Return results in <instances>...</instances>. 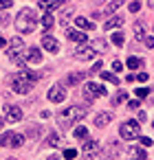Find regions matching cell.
I'll list each match as a JSON object with an SVG mask.
<instances>
[{"label": "cell", "instance_id": "obj_1", "mask_svg": "<svg viewBox=\"0 0 154 160\" xmlns=\"http://www.w3.org/2000/svg\"><path fill=\"white\" fill-rule=\"evenodd\" d=\"M38 77H40V75H35V72L20 70L18 75H13V77H11V88H13L16 92H20V94H27V92H31V88L35 86Z\"/></svg>", "mask_w": 154, "mask_h": 160}, {"label": "cell", "instance_id": "obj_2", "mask_svg": "<svg viewBox=\"0 0 154 160\" xmlns=\"http://www.w3.org/2000/svg\"><path fill=\"white\" fill-rule=\"evenodd\" d=\"M35 27H38V16H35V11L22 9V11L16 16V29H18L20 33H33Z\"/></svg>", "mask_w": 154, "mask_h": 160}, {"label": "cell", "instance_id": "obj_3", "mask_svg": "<svg viewBox=\"0 0 154 160\" xmlns=\"http://www.w3.org/2000/svg\"><path fill=\"white\" fill-rule=\"evenodd\" d=\"M84 108H79V105H71V108H66V110H62L60 112V127H64V129H68L71 125H75V123H79L82 118H84Z\"/></svg>", "mask_w": 154, "mask_h": 160}, {"label": "cell", "instance_id": "obj_4", "mask_svg": "<svg viewBox=\"0 0 154 160\" xmlns=\"http://www.w3.org/2000/svg\"><path fill=\"white\" fill-rule=\"evenodd\" d=\"M139 134H141V125H139L136 121H125V123H121V127H119V136H121L123 140H134Z\"/></svg>", "mask_w": 154, "mask_h": 160}, {"label": "cell", "instance_id": "obj_5", "mask_svg": "<svg viewBox=\"0 0 154 160\" xmlns=\"http://www.w3.org/2000/svg\"><path fill=\"white\" fill-rule=\"evenodd\" d=\"M84 97L88 101H93L95 97H106V88L101 83H95V81H86L84 83Z\"/></svg>", "mask_w": 154, "mask_h": 160}, {"label": "cell", "instance_id": "obj_6", "mask_svg": "<svg viewBox=\"0 0 154 160\" xmlns=\"http://www.w3.org/2000/svg\"><path fill=\"white\" fill-rule=\"evenodd\" d=\"M22 142H24V136L18 132H9L0 136V147H20Z\"/></svg>", "mask_w": 154, "mask_h": 160}, {"label": "cell", "instance_id": "obj_7", "mask_svg": "<svg viewBox=\"0 0 154 160\" xmlns=\"http://www.w3.org/2000/svg\"><path fill=\"white\" fill-rule=\"evenodd\" d=\"M49 101H53V103H62L64 99H66V92H64V86L62 83H55V86H51L49 88Z\"/></svg>", "mask_w": 154, "mask_h": 160}, {"label": "cell", "instance_id": "obj_8", "mask_svg": "<svg viewBox=\"0 0 154 160\" xmlns=\"http://www.w3.org/2000/svg\"><path fill=\"white\" fill-rule=\"evenodd\" d=\"M75 57H77V59L88 62V59H95V57H97V51H95V48H88V46H84V44H82V46H77V48H75Z\"/></svg>", "mask_w": 154, "mask_h": 160}, {"label": "cell", "instance_id": "obj_9", "mask_svg": "<svg viewBox=\"0 0 154 160\" xmlns=\"http://www.w3.org/2000/svg\"><path fill=\"white\" fill-rule=\"evenodd\" d=\"M5 114L9 123H20L22 121V110L18 105H5Z\"/></svg>", "mask_w": 154, "mask_h": 160}, {"label": "cell", "instance_id": "obj_10", "mask_svg": "<svg viewBox=\"0 0 154 160\" xmlns=\"http://www.w3.org/2000/svg\"><path fill=\"white\" fill-rule=\"evenodd\" d=\"M64 33H66V38L73 40V42H79V44H86V42H88V38H86L84 31H77V29H68V27H64Z\"/></svg>", "mask_w": 154, "mask_h": 160}, {"label": "cell", "instance_id": "obj_11", "mask_svg": "<svg viewBox=\"0 0 154 160\" xmlns=\"http://www.w3.org/2000/svg\"><path fill=\"white\" fill-rule=\"evenodd\" d=\"M99 153V142L97 140H86V145H84V158H95Z\"/></svg>", "mask_w": 154, "mask_h": 160}, {"label": "cell", "instance_id": "obj_12", "mask_svg": "<svg viewBox=\"0 0 154 160\" xmlns=\"http://www.w3.org/2000/svg\"><path fill=\"white\" fill-rule=\"evenodd\" d=\"M42 46H44L49 53H57V51H60V44H57V40H55L53 35H49V33L42 38Z\"/></svg>", "mask_w": 154, "mask_h": 160}, {"label": "cell", "instance_id": "obj_13", "mask_svg": "<svg viewBox=\"0 0 154 160\" xmlns=\"http://www.w3.org/2000/svg\"><path fill=\"white\" fill-rule=\"evenodd\" d=\"M27 62H29V64H40V62H42V53H40L35 46H31V48L27 51Z\"/></svg>", "mask_w": 154, "mask_h": 160}, {"label": "cell", "instance_id": "obj_14", "mask_svg": "<svg viewBox=\"0 0 154 160\" xmlns=\"http://www.w3.org/2000/svg\"><path fill=\"white\" fill-rule=\"evenodd\" d=\"M110 121H112V114H110V112H101V114H97V116H95V125H97L99 129H101V127H106Z\"/></svg>", "mask_w": 154, "mask_h": 160}, {"label": "cell", "instance_id": "obj_15", "mask_svg": "<svg viewBox=\"0 0 154 160\" xmlns=\"http://www.w3.org/2000/svg\"><path fill=\"white\" fill-rule=\"evenodd\" d=\"M62 2H64V0H40V2H38V7H40V9H44V11L49 13L51 9H55V7H60Z\"/></svg>", "mask_w": 154, "mask_h": 160}, {"label": "cell", "instance_id": "obj_16", "mask_svg": "<svg viewBox=\"0 0 154 160\" xmlns=\"http://www.w3.org/2000/svg\"><path fill=\"white\" fill-rule=\"evenodd\" d=\"M121 24H123V18H121V16H114V18H110V20L104 24V29H106V31H112V29H117V27H121Z\"/></svg>", "mask_w": 154, "mask_h": 160}, {"label": "cell", "instance_id": "obj_17", "mask_svg": "<svg viewBox=\"0 0 154 160\" xmlns=\"http://www.w3.org/2000/svg\"><path fill=\"white\" fill-rule=\"evenodd\" d=\"M123 2H125V0H110V2L106 5V9H104V13H106V16L114 13V11H117V9H119V7H121Z\"/></svg>", "mask_w": 154, "mask_h": 160}, {"label": "cell", "instance_id": "obj_18", "mask_svg": "<svg viewBox=\"0 0 154 160\" xmlns=\"http://www.w3.org/2000/svg\"><path fill=\"white\" fill-rule=\"evenodd\" d=\"M75 24H77L79 29H84V31H90V29H95V24H93L90 20H86V18H75Z\"/></svg>", "mask_w": 154, "mask_h": 160}, {"label": "cell", "instance_id": "obj_19", "mask_svg": "<svg viewBox=\"0 0 154 160\" xmlns=\"http://www.w3.org/2000/svg\"><path fill=\"white\" fill-rule=\"evenodd\" d=\"M125 66H128L130 70H136V68H141V66H143V59L132 55V57H128V64H125Z\"/></svg>", "mask_w": 154, "mask_h": 160}, {"label": "cell", "instance_id": "obj_20", "mask_svg": "<svg viewBox=\"0 0 154 160\" xmlns=\"http://www.w3.org/2000/svg\"><path fill=\"white\" fill-rule=\"evenodd\" d=\"M84 79V72H71L68 77H66V83L68 86H75V83H79Z\"/></svg>", "mask_w": 154, "mask_h": 160}, {"label": "cell", "instance_id": "obj_21", "mask_svg": "<svg viewBox=\"0 0 154 160\" xmlns=\"http://www.w3.org/2000/svg\"><path fill=\"white\" fill-rule=\"evenodd\" d=\"M53 24H55L53 16H51V13H44V16H42V27H44L46 31H51V29H53Z\"/></svg>", "mask_w": 154, "mask_h": 160}, {"label": "cell", "instance_id": "obj_22", "mask_svg": "<svg viewBox=\"0 0 154 160\" xmlns=\"http://www.w3.org/2000/svg\"><path fill=\"white\" fill-rule=\"evenodd\" d=\"M75 138H77V140H84V142H86V140H88V129H86L84 125H79V127L75 129Z\"/></svg>", "mask_w": 154, "mask_h": 160}, {"label": "cell", "instance_id": "obj_23", "mask_svg": "<svg viewBox=\"0 0 154 160\" xmlns=\"http://www.w3.org/2000/svg\"><path fill=\"white\" fill-rule=\"evenodd\" d=\"M60 142H62V136L60 134H49V138H46V145L49 147H57Z\"/></svg>", "mask_w": 154, "mask_h": 160}, {"label": "cell", "instance_id": "obj_24", "mask_svg": "<svg viewBox=\"0 0 154 160\" xmlns=\"http://www.w3.org/2000/svg\"><path fill=\"white\" fill-rule=\"evenodd\" d=\"M128 151H132V160H145V151H143V149L132 147V149H128Z\"/></svg>", "mask_w": 154, "mask_h": 160}, {"label": "cell", "instance_id": "obj_25", "mask_svg": "<svg viewBox=\"0 0 154 160\" xmlns=\"http://www.w3.org/2000/svg\"><path fill=\"white\" fill-rule=\"evenodd\" d=\"M62 156H64L66 160H75V158H77V149L68 147V149H64V151H62Z\"/></svg>", "mask_w": 154, "mask_h": 160}, {"label": "cell", "instance_id": "obj_26", "mask_svg": "<svg viewBox=\"0 0 154 160\" xmlns=\"http://www.w3.org/2000/svg\"><path fill=\"white\" fill-rule=\"evenodd\" d=\"M134 38L143 42V38H145V31H143V24H134Z\"/></svg>", "mask_w": 154, "mask_h": 160}, {"label": "cell", "instance_id": "obj_27", "mask_svg": "<svg viewBox=\"0 0 154 160\" xmlns=\"http://www.w3.org/2000/svg\"><path fill=\"white\" fill-rule=\"evenodd\" d=\"M9 44H11V51H20V48L24 46V44H22V38H11Z\"/></svg>", "mask_w": 154, "mask_h": 160}, {"label": "cell", "instance_id": "obj_28", "mask_svg": "<svg viewBox=\"0 0 154 160\" xmlns=\"http://www.w3.org/2000/svg\"><path fill=\"white\" fill-rule=\"evenodd\" d=\"M123 42H125L123 33H112V44H117V46H123Z\"/></svg>", "mask_w": 154, "mask_h": 160}, {"label": "cell", "instance_id": "obj_29", "mask_svg": "<svg viewBox=\"0 0 154 160\" xmlns=\"http://www.w3.org/2000/svg\"><path fill=\"white\" fill-rule=\"evenodd\" d=\"M125 97H128V94H125V92L121 90V92H117V94H114V99H112V103H114V105H121V103L125 101Z\"/></svg>", "mask_w": 154, "mask_h": 160}, {"label": "cell", "instance_id": "obj_30", "mask_svg": "<svg viewBox=\"0 0 154 160\" xmlns=\"http://www.w3.org/2000/svg\"><path fill=\"white\" fill-rule=\"evenodd\" d=\"M93 48H95L97 53H101V51H106V42H104V40H95V42H93Z\"/></svg>", "mask_w": 154, "mask_h": 160}, {"label": "cell", "instance_id": "obj_31", "mask_svg": "<svg viewBox=\"0 0 154 160\" xmlns=\"http://www.w3.org/2000/svg\"><path fill=\"white\" fill-rule=\"evenodd\" d=\"M101 79H104V81H110V83H119V79H117L112 72H101Z\"/></svg>", "mask_w": 154, "mask_h": 160}, {"label": "cell", "instance_id": "obj_32", "mask_svg": "<svg viewBox=\"0 0 154 160\" xmlns=\"http://www.w3.org/2000/svg\"><path fill=\"white\" fill-rule=\"evenodd\" d=\"M143 44H145V48H154V38H143Z\"/></svg>", "mask_w": 154, "mask_h": 160}, {"label": "cell", "instance_id": "obj_33", "mask_svg": "<svg viewBox=\"0 0 154 160\" xmlns=\"http://www.w3.org/2000/svg\"><path fill=\"white\" fill-rule=\"evenodd\" d=\"M139 9H141V2H139V0H134V2H130V11H132V13H136Z\"/></svg>", "mask_w": 154, "mask_h": 160}, {"label": "cell", "instance_id": "obj_34", "mask_svg": "<svg viewBox=\"0 0 154 160\" xmlns=\"http://www.w3.org/2000/svg\"><path fill=\"white\" fill-rule=\"evenodd\" d=\"M112 70H117V72H121V70H123V64H121L119 59H114V62H112Z\"/></svg>", "mask_w": 154, "mask_h": 160}, {"label": "cell", "instance_id": "obj_35", "mask_svg": "<svg viewBox=\"0 0 154 160\" xmlns=\"http://www.w3.org/2000/svg\"><path fill=\"white\" fill-rule=\"evenodd\" d=\"M147 94H150L147 88H139V90H136V97H139V99H143V97H147Z\"/></svg>", "mask_w": 154, "mask_h": 160}, {"label": "cell", "instance_id": "obj_36", "mask_svg": "<svg viewBox=\"0 0 154 160\" xmlns=\"http://www.w3.org/2000/svg\"><path fill=\"white\" fill-rule=\"evenodd\" d=\"M13 5V0H0V9H9Z\"/></svg>", "mask_w": 154, "mask_h": 160}, {"label": "cell", "instance_id": "obj_37", "mask_svg": "<svg viewBox=\"0 0 154 160\" xmlns=\"http://www.w3.org/2000/svg\"><path fill=\"white\" fill-rule=\"evenodd\" d=\"M101 70V64H95L93 68H90V75H95V72H99Z\"/></svg>", "mask_w": 154, "mask_h": 160}, {"label": "cell", "instance_id": "obj_38", "mask_svg": "<svg viewBox=\"0 0 154 160\" xmlns=\"http://www.w3.org/2000/svg\"><path fill=\"white\" fill-rule=\"evenodd\" d=\"M139 103H141V99H136V101H130V110H136V108H139Z\"/></svg>", "mask_w": 154, "mask_h": 160}, {"label": "cell", "instance_id": "obj_39", "mask_svg": "<svg viewBox=\"0 0 154 160\" xmlns=\"http://www.w3.org/2000/svg\"><path fill=\"white\" fill-rule=\"evenodd\" d=\"M141 145H143V147H150V145H152V140H150V138H145V136H143V138H141Z\"/></svg>", "mask_w": 154, "mask_h": 160}, {"label": "cell", "instance_id": "obj_40", "mask_svg": "<svg viewBox=\"0 0 154 160\" xmlns=\"http://www.w3.org/2000/svg\"><path fill=\"white\" fill-rule=\"evenodd\" d=\"M136 81H147V75H145V72H141V75L136 77Z\"/></svg>", "mask_w": 154, "mask_h": 160}, {"label": "cell", "instance_id": "obj_41", "mask_svg": "<svg viewBox=\"0 0 154 160\" xmlns=\"http://www.w3.org/2000/svg\"><path fill=\"white\" fill-rule=\"evenodd\" d=\"M5 46H7V42H5V38H3V35H0V48H5Z\"/></svg>", "mask_w": 154, "mask_h": 160}, {"label": "cell", "instance_id": "obj_42", "mask_svg": "<svg viewBox=\"0 0 154 160\" xmlns=\"http://www.w3.org/2000/svg\"><path fill=\"white\" fill-rule=\"evenodd\" d=\"M150 7H152V9H154V0H150Z\"/></svg>", "mask_w": 154, "mask_h": 160}, {"label": "cell", "instance_id": "obj_43", "mask_svg": "<svg viewBox=\"0 0 154 160\" xmlns=\"http://www.w3.org/2000/svg\"><path fill=\"white\" fill-rule=\"evenodd\" d=\"M49 160H57V156H51V158H49Z\"/></svg>", "mask_w": 154, "mask_h": 160}, {"label": "cell", "instance_id": "obj_44", "mask_svg": "<svg viewBox=\"0 0 154 160\" xmlns=\"http://www.w3.org/2000/svg\"><path fill=\"white\" fill-rule=\"evenodd\" d=\"M0 129H3V118H0Z\"/></svg>", "mask_w": 154, "mask_h": 160}, {"label": "cell", "instance_id": "obj_45", "mask_svg": "<svg viewBox=\"0 0 154 160\" xmlns=\"http://www.w3.org/2000/svg\"><path fill=\"white\" fill-rule=\"evenodd\" d=\"M9 160H16V158H9Z\"/></svg>", "mask_w": 154, "mask_h": 160}]
</instances>
